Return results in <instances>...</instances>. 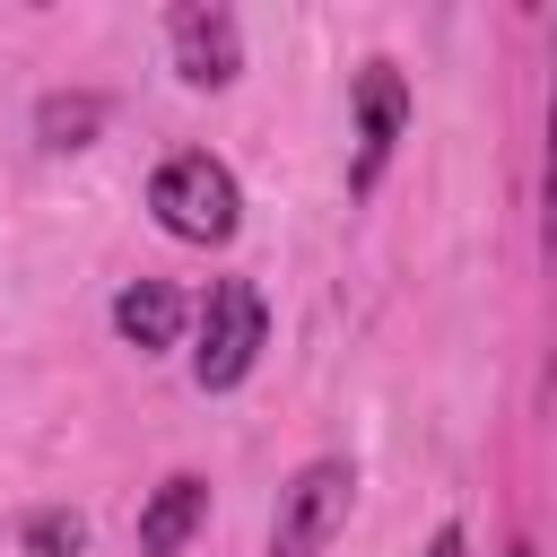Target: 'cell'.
Segmentation results:
<instances>
[{"instance_id": "obj_11", "label": "cell", "mask_w": 557, "mask_h": 557, "mask_svg": "<svg viewBox=\"0 0 557 557\" xmlns=\"http://www.w3.org/2000/svg\"><path fill=\"white\" fill-rule=\"evenodd\" d=\"M426 557H470V540H461V522H444V531L426 540Z\"/></svg>"}, {"instance_id": "obj_1", "label": "cell", "mask_w": 557, "mask_h": 557, "mask_svg": "<svg viewBox=\"0 0 557 557\" xmlns=\"http://www.w3.org/2000/svg\"><path fill=\"white\" fill-rule=\"evenodd\" d=\"M148 209H157V226L183 235V244H226L235 218H244V191H235V174H226L209 148H183V157L157 165Z\"/></svg>"}, {"instance_id": "obj_3", "label": "cell", "mask_w": 557, "mask_h": 557, "mask_svg": "<svg viewBox=\"0 0 557 557\" xmlns=\"http://www.w3.org/2000/svg\"><path fill=\"white\" fill-rule=\"evenodd\" d=\"M348 496H357V470L348 461H305L287 487H278V513H270V557H322L348 522Z\"/></svg>"}, {"instance_id": "obj_6", "label": "cell", "mask_w": 557, "mask_h": 557, "mask_svg": "<svg viewBox=\"0 0 557 557\" xmlns=\"http://www.w3.org/2000/svg\"><path fill=\"white\" fill-rule=\"evenodd\" d=\"M209 522V479L174 470L148 505H139V557H183V540Z\"/></svg>"}, {"instance_id": "obj_2", "label": "cell", "mask_w": 557, "mask_h": 557, "mask_svg": "<svg viewBox=\"0 0 557 557\" xmlns=\"http://www.w3.org/2000/svg\"><path fill=\"white\" fill-rule=\"evenodd\" d=\"M261 339H270L261 287H252V278H209V296H200V348H191V383H200V392H235V383L252 374Z\"/></svg>"}, {"instance_id": "obj_5", "label": "cell", "mask_w": 557, "mask_h": 557, "mask_svg": "<svg viewBox=\"0 0 557 557\" xmlns=\"http://www.w3.org/2000/svg\"><path fill=\"white\" fill-rule=\"evenodd\" d=\"M400 122H409V87H400V70H392V61H366V78H357V165H348L357 191H374L383 157L400 148Z\"/></svg>"}, {"instance_id": "obj_10", "label": "cell", "mask_w": 557, "mask_h": 557, "mask_svg": "<svg viewBox=\"0 0 557 557\" xmlns=\"http://www.w3.org/2000/svg\"><path fill=\"white\" fill-rule=\"evenodd\" d=\"M540 252L557 270V122H548V157H540Z\"/></svg>"}, {"instance_id": "obj_9", "label": "cell", "mask_w": 557, "mask_h": 557, "mask_svg": "<svg viewBox=\"0 0 557 557\" xmlns=\"http://www.w3.org/2000/svg\"><path fill=\"white\" fill-rule=\"evenodd\" d=\"M87 548V522L78 513H35L26 522V557H78Z\"/></svg>"}, {"instance_id": "obj_12", "label": "cell", "mask_w": 557, "mask_h": 557, "mask_svg": "<svg viewBox=\"0 0 557 557\" xmlns=\"http://www.w3.org/2000/svg\"><path fill=\"white\" fill-rule=\"evenodd\" d=\"M505 557H540V548H531V540H513V548H505Z\"/></svg>"}, {"instance_id": "obj_7", "label": "cell", "mask_w": 557, "mask_h": 557, "mask_svg": "<svg viewBox=\"0 0 557 557\" xmlns=\"http://www.w3.org/2000/svg\"><path fill=\"white\" fill-rule=\"evenodd\" d=\"M113 331H122L131 348H174V339H183V296H174L165 278H139V287L113 296Z\"/></svg>"}, {"instance_id": "obj_4", "label": "cell", "mask_w": 557, "mask_h": 557, "mask_svg": "<svg viewBox=\"0 0 557 557\" xmlns=\"http://www.w3.org/2000/svg\"><path fill=\"white\" fill-rule=\"evenodd\" d=\"M165 35H174L183 87H226V78L244 70V26H235V9H218V0H183V9L165 17Z\"/></svg>"}, {"instance_id": "obj_8", "label": "cell", "mask_w": 557, "mask_h": 557, "mask_svg": "<svg viewBox=\"0 0 557 557\" xmlns=\"http://www.w3.org/2000/svg\"><path fill=\"white\" fill-rule=\"evenodd\" d=\"M104 131V96H44L35 104V139L44 148H87Z\"/></svg>"}]
</instances>
